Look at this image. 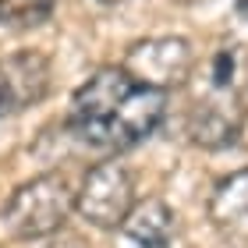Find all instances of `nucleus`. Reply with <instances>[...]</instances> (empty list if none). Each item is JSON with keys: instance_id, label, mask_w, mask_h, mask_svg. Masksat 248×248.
<instances>
[{"instance_id": "9", "label": "nucleus", "mask_w": 248, "mask_h": 248, "mask_svg": "<svg viewBox=\"0 0 248 248\" xmlns=\"http://www.w3.org/2000/svg\"><path fill=\"white\" fill-rule=\"evenodd\" d=\"M124 234L142 248H167V241L174 234V209L163 199L135 202V209L124 220Z\"/></svg>"}, {"instance_id": "5", "label": "nucleus", "mask_w": 248, "mask_h": 248, "mask_svg": "<svg viewBox=\"0 0 248 248\" xmlns=\"http://www.w3.org/2000/svg\"><path fill=\"white\" fill-rule=\"evenodd\" d=\"M124 67L131 71V78L139 85L153 89H174L181 85L191 71V46L181 36H163V39H145L135 43L124 57Z\"/></svg>"}, {"instance_id": "1", "label": "nucleus", "mask_w": 248, "mask_h": 248, "mask_svg": "<svg viewBox=\"0 0 248 248\" xmlns=\"http://www.w3.org/2000/svg\"><path fill=\"white\" fill-rule=\"evenodd\" d=\"M75 206H78V195L71 191L64 174H39L11 191L4 206V223L15 238H25V241L46 238V234L64 227V220L71 217Z\"/></svg>"}, {"instance_id": "2", "label": "nucleus", "mask_w": 248, "mask_h": 248, "mask_svg": "<svg viewBox=\"0 0 248 248\" xmlns=\"http://www.w3.org/2000/svg\"><path fill=\"white\" fill-rule=\"evenodd\" d=\"M139 82L131 78L128 67H117V64H107L99 67V71L89 75L85 85H78V93L71 96V114H67V128H71L82 142H93V135L110 124V117L117 114L124 107V99H128Z\"/></svg>"}, {"instance_id": "12", "label": "nucleus", "mask_w": 248, "mask_h": 248, "mask_svg": "<svg viewBox=\"0 0 248 248\" xmlns=\"http://www.w3.org/2000/svg\"><path fill=\"white\" fill-rule=\"evenodd\" d=\"M99 4H121V0H99Z\"/></svg>"}, {"instance_id": "4", "label": "nucleus", "mask_w": 248, "mask_h": 248, "mask_svg": "<svg viewBox=\"0 0 248 248\" xmlns=\"http://www.w3.org/2000/svg\"><path fill=\"white\" fill-rule=\"evenodd\" d=\"M167 114V93L153 85H139L135 93L124 99V107L117 110L110 124H103L89 145H99V149H131L142 139L160 128V121Z\"/></svg>"}, {"instance_id": "10", "label": "nucleus", "mask_w": 248, "mask_h": 248, "mask_svg": "<svg viewBox=\"0 0 248 248\" xmlns=\"http://www.w3.org/2000/svg\"><path fill=\"white\" fill-rule=\"evenodd\" d=\"M57 0H0V25L7 29H36L53 18Z\"/></svg>"}, {"instance_id": "7", "label": "nucleus", "mask_w": 248, "mask_h": 248, "mask_svg": "<svg viewBox=\"0 0 248 248\" xmlns=\"http://www.w3.org/2000/svg\"><path fill=\"white\" fill-rule=\"evenodd\" d=\"M245 128V103L234 89H213L188 114V135L202 149H227Z\"/></svg>"}, {"instance_id": "11", "label": "nucleus", "mask_w": 248, "mask_h": 248, "mask_svg": "<svg viewBox=\"0 0 248 248\" xmlns=\"http://www.w3.org/2000/svg\"><path fill=\"white\" fill-rule=\"evenodd\" d=\"M238 15H241V18H248V0H238Z\"/></svg>"}, {"instance_id": "6", "label": "nucleus", "mask_w": 248, "mask_h": 248, "mask_svg": "<svg viewBox=\"0 0 248 248\" xmlns=\"http://www.w3.org/2000/svg\"><path fill=\"white\" fill-rule=\"evenodd\" d=\"M50 89V61L39 50L0 53V117L36 107Z\"/></svg>"}, {"instance_id": "3", "label": "nucleus", "mask_w": 248, "mask_h": 248, "mask_svg": "<svg viewBox=\"0 0 248 248\" xmlns=\"http://www.w3.org/2000/svg\"><path fill=\"white\" fill-rule=\"evenodd\" d=\"M131 209H135V181L128 167L117 160L96 163L78 188V213L93 227L114 231V227H124Z\"/></svg>"}, {"instance_id": "8", "label": "nucleus", "mask_w": 248, "mask_h": 248, "mask_svg": "<svg viewBox=\"0 0 248 248\" xmlns=\"http://www.w3.org/2000/svg\"><path fill=\"white\" fill-rule=\"evenodd\" d=\"M209 220L223 238L248 241V167L217 181L209 195Z\"/></svg>"}]
</instances>
